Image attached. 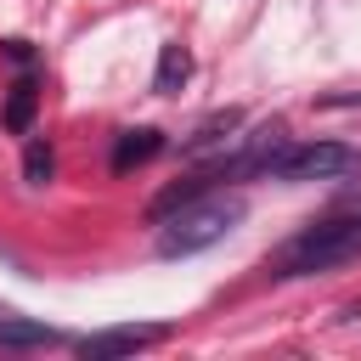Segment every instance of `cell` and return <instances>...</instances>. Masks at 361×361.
Returning <instances> with one entry per match:
<instances>
[{
	"instance_id": "cell-5",
	"label": "cell",
	"mask_w": 361,
	"mask_h": 361,
	"mask_svg": "<svg viewBox=\"0 0 361 361\" xmlns=\"http://www.w3.org/2000/svg\"><path fill=\"white\" fill-rule=\"evenodd\" d=\"M51 344H68V333H56L23 310H0V350H51Z\"/></svg>"
},
{
	"instance_id": "cell-6",
	"label": "cell",
	"mask_w": 361,
	"mask_h": 361,
	"mask_svg": "<svg viewBox=\"0 0 361 361\" xmlns=\"http://www.w3.org/2000/svg\"><path fill=\"white\" fill-rule=\"evenodd\" d=\"M34 107H39V85H34V73H17L11 90H6V107H0V124H6L11 135H23V130L34 124Z\"/></svg>"
},
{
	"instance_id": "cell-3",
	"label": "cell",
	"mask_w": 361,
	"mask_h": 361,
	"mask_svg": "<svg viewBox=\"0 0 361 361\" xmlns=\"http://www.w3.org/2000/svg\"><path fill=\"white\" fill-rule=\"evenodd\" d=\"M355 169V147L344 141H282L265 164V180H333Z\"/></svg>"
},
{
	"instance_id": "cell-2",
	"label": "cell",
	"mask_w": 361,
	"mask_h": 361,
	"mask_svg": "<svg viewBox=\"0 0 361 361\" xmlns=\"http://www.w3.org/2000/svg\"><path fill=\"white\" fill-rule=\"evenodd\" d=\"M243 214H248V203L231 192H203V197H192V203H180L169 220H158V254L164 259H186V254H203V248H214L226 231H237L243 226Z\"/></svg>"
},
{
	"instance_id": "cell-1",
	"label": "cell",
	"mask_w": 361,
	"mask_h": 361,
	"mask_svg": "<svg viewBox=\"0 0 361 361\" xmlns=\"http://www.w3.org/2000/svg\"><path fill=\"white\" fill-rule=\"evenodd\" d=\"M361 259V209L338 203L327 220H310L305 231H293L276 254H271V276H310L327 265Z\"/></svg>"
},
{
	"instance_id": "cell-10",
	"label": "cell",
	"mask_w": 361,
	"mask_h": 361,
	"mask_svg": "<svg viewBox=\"0 0 361 361\" xmlns=\"http://www.w3.org/2000/svg\"><path fill=\"white\" fill-rule=\"evenodd\" d=\"M51 169H56L51 141H28V152H23V180H28V186H45V180H51Z\"/></svg>"
},
{
	"instance_id": "cell-9",
	"label": "cell",
	"mask_w": 361,
	"mask_h": 361,
	"mask_svg": "<svg viewBox=\"0 0 361 361\" xmlns=\"http://www.w3.org/2000/svg\"><path fill=\"white\" fill-rule=\"evenodd\" d=\"M237 124H243V113H237V107H226V113H214V118H209V124H203V130H197V135H192L180 152H186V158H203V152H209V147H220V141H226Z\"/></svg>"
},
{
	"instance_id": "cell-8",
	"label": "cell",
	"mask_w": 361,
	"mask_h": 361,
	"mask_svg": "<svg viewBox=\"0 0 361 361\" xmlns=\"http://www.w3.org/2000/svg\"><path fill=\"white\" fill-rule=\"evenodd\" d=\"M186 79H192V51H186L180 39H169V45L158 51V73H152V90H158V96H175Z\"/></svg>"
},
{
	"instance_id": "cell-7",
	"label": "cell",
	"mask_w": 361,
	"mask_h": 361,
	"mask_svg": "<svg viewBox=\"0 0 361 361\" xmlns=\"http://www.w3.org/2000/svg\"><path fill=\"white\" fill-rule=\"evenodd\" d=\"M158 152H164V135H158V130H147V124H141V130H118V141H113V169L130 175L135 164H147V158H158Z\"/></svg>"
},
{
	"instance_id": "cell-4",
	"label": "cell",
	"mask_w": 361,
	"mask_h": 361,
	"mask_svg": "<svg viewBox=\"0 0 361 361\" xmlns=\"http://www.w3.org/2000/svg\"><path fill=\"white\" fill-rule=\"evenodd\" d=\"M164 338H169V327H164V322H130V327H102V333H85L73 350H79L85 361H113V355L152 350V344H164Z\"/></svg>"
}]
</instances>
